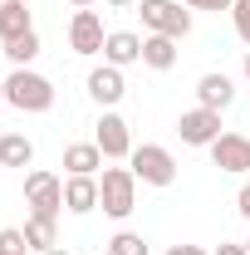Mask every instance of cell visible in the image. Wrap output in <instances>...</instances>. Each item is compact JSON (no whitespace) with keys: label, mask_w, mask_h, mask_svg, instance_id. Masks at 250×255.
<instances>
[{"label":"cell","mask_w":250,"mask_h":255,"mask_svg":"<svg viewBox=\"0 0 250 255\" xmlns=\"http://www.w3.org/2000/svg\"><path fill=\"white\" fill-rule=\"evenodd\" d=\"M5 103L20 108V113H49L54 108V84L34 69H15L5 79Z\"/></svg>","instance_id":"cell-1"},{"label":"cell","mask_w":250,"mask_h":255,"mask_svg":"<svg viewBox=\"0 0 250 255\" xmlns=\"http://www.w3.org/2000/svg\"><path fill=\"white\" fill-rule=\"evenodd\" d=\"M98 206L113 221L132 216V206H137V177H132V167H103L98 172Z\"/></svg>","instance_id":"cell-2"},{"label":"cell","mask_w":250,"mask_h":255,"mask_svg":"<svg viewBox=\"0 0 250 255\" xmlns=\"http://www.w3.org/2000/svg\"><path fill=\"white\" fill-rule=\"evenodd\" d=\"M25 206H30V216L59 221V211H64V182L54 177V172H44V167L25 172Z\"/></svg>","instance_id":"cell-3"},{"label":"cell","mask_w":250,"mask_h":255,"mask_svg":"<svg viewBox=\"0 0 250 255\" xmlns=\"http://www.w3.org/2000/svg\"><path fill=\"white\" fill-rule=\"evenodd\" d=\"M132 177L142 182V187H172L177 182V157L162 147V142H142V147H132Z\"/></svg>","instance_id":"cell-4"},{"label":"cell","mask_w":250,"mask_h":255,"mask_svg":"<svg viewBox=\"0 0 250 255\" xmlns=\"http://www.w3.org/2000/svg\"><path fill=\"white\" fill-rule=\"evenodd\" d=\"M147 34H167V39H187L191 34V10H182V0H142L137 5Z\"/></svg>","instance_id":"cell-5"},{"label":"cell","mask_w":250,"mask_h":255,"mask_svg":"<svg viewBox=\"0 0 250 255\" xmlns=\"http://www.w3.org/2000/svg\"><path fill=\"white\" fill-rule=\"evenodd\" d=\"M94 142H98V152H103L108 162L132 157V132H127V118H123V113H113V108H103V118H98V128H94Z\"/></svg>","instance_id":"cell-6"},{"label":"cell","mask_w":250,"mask_h":255,"mask_svg":"<svg viewBox=\"0 0 250 255\" xmlns=\"http://www.w3.org/2000/svg\"><path fill=\"white\" fill-rule=\"evenodd\" d=\"M177 137H182L187 147H211L221 137V113L216 108H201V103L187 108V113L177 118Z\"/></svg>","instance_id":"cell-7"},{"label":"cell","mask_w":250,"mask_h":255,"mask_svg":"<svg viewBox=\"0 0 250 255\" xmlns=\"http://www.w3.org/2000/svg\"><path fill=\"white\" fill-rule=\"evenodd\" d=\"M211 162L221 172H231V177H246L250 172V137L246 132H221L211 142Z\"/></svg>","instance_id":"cell-8"},{"label":"cell","mask_w":250,"mask_h":255,"mask_svg":"<svg viewBox=\"0 0 250 255\" xmlns=\"http://www.w3.org/2000/svg\"><path fill=\"white\" fill-rule=\"evenodd\" d=\"M103 20H98V10H74V20H69V49L74 54H103Z\"/></svg>","instance_id":"cell-9"},{"label":"cell","mask_w":250,"mask_h":255,"mask_svg":"<svg viewBox=\"0 0 250 255\" xmlns=\"http://www.w3.org/2000/svg\"><path fill=\"white\" fill-rule=\"evenodd\" d=\"M123 94H127L123 69H113V64H98L94 74H89V98H94L98 108H113V103H123Z\"/></svg>","instance_id":"cell-10"},{"label":"cell","mask_w":250,"mask_h":255,"mask_svg":"<svg viewBox=\"0 0 250 255\" xmlns=\"http://www.w3.org/2000/svg\"><path fill=\"white\" fill-rule=\"evenodd\" d=\"M142 59V34L132 30H108L103 39V64H113V69H127V64Z\"/></svg>","instance_id":"cell-11"},{"label":"cell","mask_w":250,"mask_h":255,"mask_svg":"<svg viewBox=\"0 0 250 255\" xmlns=\"http://www.w3.org/2000/svg\"><path fill=\"white\" fill-rule=\"evenodd\" d=\"M196 103L201 108H231L236 103V84H231V74H201L196 79Z\"/></svg>","instance_id":"cell-12"},{"label":"cell","mask_w":250,"mask_h":255,"mask_svg":"<svg viewBox=\"0 0 250 255\" xmlns=\"http://www.w3.org/2000/svg\"><path fill=\"white\" fill-rule=\"evenodd\" d=\"M64 211H74V216L98 211V177H69L64 182Z\"/></svg>","instance_id":"cell-13"},{"label":"cell","mask_w":250,"mask_h":255,"mask_svg":"<svg viewBox=\"0 0 250 255\" xmlns=\"http://www.w3.org/2000/svg\"><path fill=\"white\" fill-rule=\"evenodd\" d=\"M64 167H69V177H98V172H103L98 142H69V147H64Z\"/></svg>","instance_id":"cell-14"},{"label":"cell","mask_w":250,"mask_h":255,"mask_svg":"<svg viewBox=\"0 0 250 255\" xmlns=\"http://www.w3.org/2000/svg\"><path fill=\"white\" fill-rule=\"evenodd\" d=\"M142 64L147 69H172L177 64V39H167V34H142Z\"/></svg>","instance_id":"cell-15"},{"label":"cell","mask_w":250,"mask_h":255,"mask_svg":"<svg viewBox=\"0 0 250 255\" xmlns=\"http://www.w3.org/2000/svg\"><path fill=\"white\" fill-rule=\"evenodd\" d=\"M25 30H34L25 0H0V44H5V39H15V34H25Z\"/></svg>","instance_id":"cell-16"},{"label":"cell","mask_w":250,"mask_h":255,"mask_svg":"<svg viewBox=\"0 0 250 255\" xmlns=\"http://www.w3.org/2000/svg\"><path fill=\"white\" fill-rule=\"evenodd\" d=\"M34 162V142L25 132H5L0 137V167H30Z\"/></svg>","instance_id":"cell-17"},{"label":"cell","mask_w":250,"mask_h":255,"mask_svg":"<svg viewBox=\"0 0 250 255\" xmlns=\"http://www.w3.org/2000/svg\"><path fill=\"white\" fill-rule=\"evenodd\" d=\"M0 54L15 64V69H30V64H34V54H39V34H34V30H25V34H15V39H5V44H0Z\"/></svg>","instance_id":"cell-18"},{"label":"cell","mask_w":250,"mask_h":255,"mask_svg":"<svg viewBox=\"0 0 250 255\" xmlns=\"http://www.w3.org/2000/svg\"><path fill=\"white\" fill-rule=\"evenodd\" d=\"M20 231H25V241H30V251H54V246H59V221H44V216H30V221L20 226Z\"/></svg>","instance_id":"cell-19"},{"label":"cell","mask_w":250,"mask_h":255,"mask_svg":"<svg viewBox=\"0 0 250 255\" xmlns=\"http://www.w3.org/2000/svg\"><path fill=\"white\" fill-rule=\"evenodd\" d=\"M108 251L113 255H147V241H142L137 231H118V236L108 241Z\"/></svg>","instance_id":"cell-20"},{"label":"cell","mask_w":250,"mask_h":255,"mask_svg":"<svg viewBox=\"0 0 250 255\" xmlns=\"http://www.w3.org/2000/svg\"><path fill=\"white\" fill-rule=\"evenodd\" d=\"M0 255H30V241H25L20 226H5L0 231Z\"/></svg>","instance_id":"cell-21"},{"label":"cell","mask_w":250,"mask_h":255,"mask_svg":"<svg viewBox=\"0 0 250 255\" xmlns=\"http://www.w3.org/2000/svg\"><path fill=\"white\" fill-rule=\"evenodd\" d=\"M231 15H236V34L250 44V0H236V5H231Z\"/></svg>","instance_id":"cell-22"},{"label":"cell","mask_w":250,"mask_h":255,"mask_svg":"<svg viewBox=\"0 0 250 255\" xmlns=\"http://www.w3.org/2000/svg\"><path fill=\"white\" fill-rule=\"evenodd\" d=\"M182 5H191V10H231L236 0H182Z\"/></svg>","instance_id":"cell-23"},{"label":"cell","mask_w":250,"mask_h":255,"mask_svg":"<svg viewBox=\"0 0 250 255\" xmlns=\"http://www.w3.org/2000/svg\"><path fill=\"white\" fill-rule=\"evenodd\" d=\"M236 206H241V211H246V221H250V182L241 191H236Z\"/></svg>","instance_id":"cell-24"},{"label":"cell","mask_w":250,"mask_h":255,"mask_svg":"<svg viewBox=\"0 0 250 255\" xmlns=\"http://www.w3.org/2000/svg\"><path fill=\"white\" fill-rule=\"evenodd\" d=\"M167 255H211V251H201V246H172Z\"/></svg>","instance_id":"cell-25"},{"label":"cell","mask_w":250,"mask_h":255,"mask_svg":"<svg viewBox=\"0 0 250 255\" xmlns=\"http://www.w3.org/2000/svg\"><path fill=\"white\" fill-rule=\"evenodd\" d=\"M103 5H108V10H137L142 0H103Z\"/></svg>","instance_id":"cell-26"},{"label":"cell","mask_w":250,"mask_h":255,"mask_svg":"<svg viewBox=\"0 0 250 255\" xmlns=\"http://www.w3.org/2000/svg\"><path fill=\"white\" fill-rule=\"evenodd\" d=\"M211 255H246V246H216Z\"/></svg>","instance_id":"cell-27"},{"label":"cell","mask_w":250,"mask_h":255,"mask_svg":"<svg viewBox=\"0 0 250 255\" xmlns=\"http://www.w3.org/2000/svg\"><path fill=\"white\" fill-rule=\"evenodd\" d=\"M69 5H74V10H94L98 0H69Z\"/></svg>","instance_id":"cell-28"},{"label":"cell","mask_w":250,"mask_h":255,"mask_svg":"<svg viewBox=\"0 0 250 255\" xmlns=\"http://www.w3.org/2000/svg\"><path fill=\"white\" fill-rule=\"evenodd\" d=\"M44 255H69V251H64V246H54V251H44Z\"/></svg>","instance_id":"cell-29"},{"label":"cell","mask_w":250,"mask_h":255,"mask_svg":"<svg viewBox=\"0 0 250 255\" xmlns=\"http://www.w3.org/2000/svg\"><path fill=\"white\" fill-rule=\"evenodd\" d=\"M246 79H250V49H246Z\"/></svg>","instance_id":"cell-30"},{"label":"cell","mask_w":250,"mask_h":255,"mask_svg":"<svg viewBox=\"0 0 250 255\" xmlns=\"http://www.w3.org/2000/svg\"><path fill=\"white\" fill-rule=\"evenodd\" d=\"M0 103H5V79H0Z\"/></svg>","instance_id":"cell-31"},{"label":"cell","mask_w":250,"mask_h":255,"mask_svg":"<svg viewBox=\"0 0 250 255\" xmlns=\"http://www.w3.org/2000/svg\"><path fill=\"white\" fill-rule=\"evenodd\" d=\"M246 255H250V236H246Z\"/></svg>","instance_id":"cell-32"},{"label":"cell","mask_w":250,"mask_h":255,"mask_svg":"<svg viewBox=\"0 0 250 255\" xmlns=\"http://www.w3.org/2000/svg\"><path fill=\"white\" fill-rule=\"evenodd\" d=\"M103 255H113V251H103Z\"/></svg>","instance_id":"cell-33"}]
</instances>
